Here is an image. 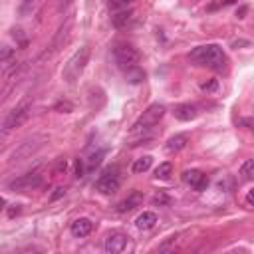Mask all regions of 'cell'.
Masks as SVG:
<instances>
[{
    "mask_svg": "<svg viewBox=\"0 0 254 254\" xmlns=\"http://www.w3.org/2000/svg\"><path fill=\"white\" fill-rule=\"evenodd\" d=\"M42 185H44V177L42 175H38V173H26V175H20L14 181H10L8 183V189L10 190H16V192H26V190L40 189Z\"/></svg>",
    "mask_w": 254,
    "mask_h": 254,
    "instance_id": "52a82bcc",
    "label": "cell"
},
{
    "mask_svg": "<svg viewBox=\"0 0 254 254\" xmlns=\"http://www.w3.org/2000/svg\"><path fill=\"white\" fill-rule=\"evenodd\" d=\"M40 4H42V0H22L20 6H18V14H20L22 18L32 16V14L40 8Z\"/></svg>",
    "mask_w": 254,
    "mask_h": 254,
    "instance_id": "ac0fdd59",
    "label": "cell"
},
{
    "mask_svg": "<svg viewBox=\"0 0 254 254\" xmlns=\"http://www.w3.org/2000/svg\"><path fill=\"white\" fill-rule=\"evenodd\" d=\"M30 113H32V101L30 99H26V101H22V103H18L8 115H6V119H4V123H2V127L8 131V129H14V127H20V125H24L26 121H28V117H30Z\"/></svg>",
    "mask_w": 254,
    "mask_h": 254,
    "instance_id": "8992f818",
    "label": "cell"
},
{
    "mask_svg": "<svg viewBox=\"0 0 254 254\" xmlns=\"http://www.w3.org/2000/svg\"><path fill=\"white\" fill-rule=\"evenodd\" d=\"M127 242H129V236L123 234V232H111L107 234L105 242H103V250L107 254H119L127 248Z\"/></svg>",
    "mask_w": 254,
    "mask_h": 254,
    "instance_id": "30bf717a",
    "label": "cell"
},
{
    "mask_svg": "<svg viewBox=\"0 0 254 254\" xmlns=\"http://www.w3.org/2000/svg\"><path fill=\"white\" fill-rule=\"evenodd\" d=\"M131 20H133V10H131V8L115 10V14H111V24H113L115 28H125Z\"/></svg>",
    "mask_w": 254,
    "mask_h": 254,
    "instance_id": "2e32d148",
    "label": "cell"
},
{
    "mask_svg": "<svg viewBox=\"0 0 254 254\" xmlns=\"http://www.w3.org/2000/svg\"><path fill=\"white\" fill-rule=\"evenodd\" d=\"M71 4V0H62L60 2V6H58V12H65V8Z\"/></svg>",
    "mask_w": 254,
    "mask_h": 254,
    "instance_id": "d6a6232c",
    "label": "cell"
},
{
    "mask_svg": "<svg viewBox=\"0 0 254 254\" xmlns=\"http://www.w3.org/2000/svg\"><path fill=\"white\" fill-rule=\"evenodd\" d=\"M125 77H127V81H129V83H133V85H137V83H141V81L145 79V71H143L141 67H137V65H133V67H129V69H125Z\"/></svg>",
    "mask_w": 254,
    "mask_h": 254,
    "instance_id": "d6986e66",
    "label": "cell"
},
{
    "mask_svg": "<svg viewBox=\"0 0 254 254\" xmlns=\"http://www.w3.org/2000/svg\"><path fill=\"white\" fill-rule=\"evenodd\" d=\"M171 173H173V165H171V163H161V165L155 169V179L165 181V179L171 177Z\"/></svg>",
    "mask_w": 254,
    "mask_h": 254,
    "instance_id": "44dd1931",
    "label": "cell"
},
{
    "mask_svg": "<svg viewBox=\"0 0 254 254\" xmlns=\"http://www.w3.org/2000/svg\"><path fill=\"white\" fill-rule=\"evenodd\" d=\"M143 202V194L139 192V190H133L131 194H127L119 204H117V212H129V210H133L135 206H139Z\"/></svg>",
    "mask_w": 254,
    "mask_h": 254,
    "instance_id": "5bb4252c",
    "label": "cell"
},
{
    "mask_svg": "<svg viewBox=\"0 0 254 254\" xmlns=\"http://www.w3.org/2000/svg\"><path fill=\"white\" fill-rule=\"evenodd\" d=\"M95 189L101 194H113L119 189V177H117V167L107 169L97 181H95Z\"/></svg>",
    "mask_w": 254,
    "mask_h": 254,
    "instance_id": "9c48e42d",
    "label": "cell"
},
{
    "mask_svg": "<svg viewBox=\"0 0 254 254\" xmlns=\"http://www.w3.org/2000/svg\"><path fill=\"white\" fill-rule=\"evenodd\" d=\"M151 163H153V157H149V155H145V157H141V159H135V163L131 165V171H133L135 175H141V173H145V171H149V167H151Z\"/></svg>",
    "mask_w": 254,
    "mask_h": 254,
    "instance_id": "ffe728a7",
    "label": "cell"
},
{
    "mask_svg": "<svg viewBox=\"0 0 254 254\" xmlns=\"http://www.w3.org/2000/svg\"><path fill=\"white\" fill-rule=\"evenodd\" d=\"M155 224H157V214L151 212V210L141 212V214L137 216V220H135V226H137L139 230H151Z\"/></svg>",
    "mask_w": 254,
    "mask_h": 254,
    "instance_id": "e0dca14e",
    "label": "cell"
},
{
    "mask_svg": "<svg viewBox=\"0 0 254 254\" xmlns=\"http://www.w3.org/2000/svg\"><path fill=\"white\" fill-rule=\"evenodd\" d=\"M252 198H254V190L250 189L248 190V194H246V198H244V202H246V208H252L254 204H252Z\"/></svg>",
    "mask_w": 254,
    "mask_h": 254,
    "instance_id": "f1b7e54d",
    "label": "cell"
},
{
    "mask_svg": "<svg viewBox=\"0 0 254 254\" xmlns=\"http://www.w3.org/2000/svg\"><path fill=\"white\" fill-rule=\"evenodd\" d=\"M240 175L244 177V179H252L254 177V161L252 159H246L244 163H242V167H240Z\"/></svg>",
    "mask_w": 254,
    "mask_h": 254,
    "instance_id": "7402d4cb",
    "label": "cell"
},
{
    "mask_svg": "<svg viewBox=\"0 0 254 254\" xmlns=\"http://www.w3.org/2000/svg\"><path fill=\"white\" fill-rule=\"evenodd\" d=\"M71 26H73V18H71V16H67V18H65V22L58 28V32H56V36H54V40H52V44H50V50H46V52L42 54V60H44V58L54 56V54L64 46V42H65V40H67V36H69Z\"/></svg>",
    "mask_w": 254,
    "mask_h": 254,
    "instance_id": "ba28073f",
    "label": "cell"
},
{
    "mask_svg": "<svg viewBox=\"0 0 254 254\" xmlns=\"http://www.w3.org/2000/svg\"><path fill=\"white\" fill-rule=\"evenodd\" d=\"M198 115V107L194 103H181L175 107V117L179 121H190Z\"/></svg>",
    "mask_w": 254,
    "mask_h": 254,
    "instance_id": "4fadbf2b",
    "label": "cell"
},
{
    "mask_svg": "<svg viewBox=\"0 0 254 254\" xmlns=\"http://www.w3.org/2000/svg\"><path fill=\"white\" fill-rule=\"evenodd\" d=\"M153 202H155V204H159V202H167V196H165V194H157V196L153 198Z\"/></svg>",
    "mask_w": 254,
    "mask_h": 254,
    "instance_id": "836d02e7",
    "label": "cell"
},
{
    "mask_svg": "<svg viewBox=\"0 0 254 254\" xmlns=\"http://www.w3.org/2000/svg\"><path fill=\"white\" fill-rule=\"evenodd\" d=\"M189 60L194 62L196 65H206L210 69H224V64H226V58H224V52L220 46L216 44H204V46H196L190 54H189Z\"/></svg>",
    "mask_w": 254,
    "mask_h": 254,
    "instance_id": "6da1fadb",
    "label": "cell"
},
{
    "mask_svg": "<svg viewBox=\"0 0 254 254\" xmlns=\"http://www.w3.org/2000/svg\"><path fill=\"white\" fill-rule=\"evenodd\" d=\"M4 204H6V200L0 196V210H4Z\"/></svg>",
    "mask_w": 254,
    "mask_h": 254,
    "instance_id": "e575fe53",
    "label": "cell"
},
{
    "mask_svg": "<svg viewBox=\"0 0 254 254\" xmlns=\"http://www.w3.org/2000/svg\"><path fill=\"white\" fill-rule=\"evenodd\" d=\"M56 109H58V111H62V113H69V111L73 109V105H71V103H67V101H60V103H56Z\"/></svg>",
    "mask_w": 254,
    "mask_h": 254,
    "instance_id": "484cf974",
    "label": "cell"
},
{
    "mask_svg": "<svg viewBox=\"0 0 254 254\" xmlns=\"http://www.w3.org/2000/svg\"><path fill=\"white\" fill-rule=\"evenodd\" d=\"M46 141H48V137H46V135H34V137H28L24 143H20V145H18V149H14V153H12L10 161H12V163H18V161H24V159L32 157L38 149H42V147H44V143H46Z\"/></svg>",
    "mask_w": 254,
    "mask_h": 254,
    "instance_id": "277c9868",
    "label": "cell"
},
{
    "mask_svg": "<svg viewBox=\"0 0 254 254\" xmlns=\"http://www.w3.org/2000/svg\"><path fill=\"white\" fill-rule=\"evenodd\" d=\"M64 194H65V189L60 187V189H56V192L52 194V200H56V198H60V196H64Z\"/></svg>",
    "mask_w": 254,
    "mask_h": 254,
    "instance_id": "1f68e13d",
    "label": "cell"
},
{
    "mask_svg": "<svg viewBox=\"0 0 254 254\" xmlns=\"http://www.w3.org/2000/svg\"><path fill=\"white\" fill-rule=\"evenodd\" d=\"M113 60H115V64H117L119 67L129 69V67L137 65V62H139V52H137V48H133L131 44H117V46L113 48Z\"/></svg>",
    "mask_w": 254,
    "mask_h": 254,
    "instance_id": "5b68a950",
    "label": "cell"
},
{
    "mask_svg": "<svg viewBox=\"0 0 254 254\" xmlns=\"http://www.w3.org/2000/svg\"><path fill=\"white\" fill-rule=\"evenodd\" d=\"M4 147H6V143H4V141H2V139H0V153H2V151H4Z\"/></svg>",
    "mask_w": 254,
    "mask_h": 254,
    "instance_id": "d590c367",
    "label": "cell"
},
{
    "mask_svg": "<svg viewBox=\"0 0 254 254\" xmlns=\"http://www.w3.org/2000/svg\"><path fill=\"white\" fill-rule=\"evenodd\" d=\"M12 56H14V48H8V46H2L0 48V64L2 62H8Z\"/></svg>",
    "mask_w": 254,
    "mask_h": 254,
    "instance_id": "d4e9b609",
    "label": "cell"
},
{
    "mask_svg": "<svg viewBox=\"0 0 254 254\" xmlns=\"http://www.w3.org/2000/svg\"><path fill=\"white\" fill-rule=\"evenodd\" d=\"M204 91H212V89H216V79H210V81H204L202 85H200Z\"/></svg>",
    "mask_w": 254,
    "mask_h": 254,
    "instance_id": "83f0119b",
    "label": "cell"
},
{
    "mask_svg": "<svg viewBox=\"0 0 254 254\" xmlns=\"http://www.w3.org/2000/svg\"><path fill=\"white\" fill-rule=\"evenodd\" d=\"M234 0H220V2H214V4H208V10H216V8H222V6H228L232 4Z\"/></svg>",
    "mask_w": 254,
    "mask_h": 254,
    "instance_id": "4316f807",
    "label": "cell"
},
{
    "mask_svg": "<svg viewBox=\"0 0 254 254\" xmlns=\"http://www.w3.org/2000/svg\"><path fill=\"white\" fill-rule=\"evenodd\" d=\"M101 157H103V151H97V153H93L91 157H89V161H87V171H93L99 163H101Z\"/></svg>",
    "mask_w": 254,
    "mask_h": 254,
    "instance_id": "603a6c76",
    "label": "cell"
},
{
    "mask_svg": "<svg viewBox=\"0 0 254 254\" xmlns=\"http://www.w3.org/2000/svg\"><path fill=\"white\" fill-rule=\"evenodd\" d=\"M187 143H189V135L187 133H177L167 141L165 149H167V153H179L187 147Z\"/></svg>",
    "mask_w": 254,
    "mask_h": 254,
    "instance_id": "9a60e30c",
    "label": "cell"
},
{
    "mask_svg": "<svg viewBox=\"0 0 254 254\" xmlns=\"http://www.w3.org/2000/svg\"><path fill=\"white\" fill-rule=\"evenodd\" d=\"M60 171H65V159H60L58 165H56V171L54 173H60Z\"/></svg>",
    "mask_w": 254,
    "mask_h": 254,
    "instance_id": "4dcf8cb0",
    "label": "cell"
},
{
    "mask_svg": "<svg viewBox=\"0 0 254 254\" xmlns=\"http://www.w3.org/2000/svg\"><path fill=\"white\" fill-rule=\"evenodd\" d=\"M75 177L79 179V177H83V167H81V161L77 159V163H75Z\"/></svg>",
    "mask_w": 254,
    "mask_h": 254,
    "instance_id": "f546056e",
    "label": "cell"
},
{
    "mask_svg": "<svg viewBox=\"0 0 254 254\" xmlns=\"http://www.w3.org/2000/svg\"><path fill=\"white\" fill-rule=\"evenodd\" d=\"M89 54H91V48L85 44V46H81V48L67 60V64L64 65V71H62V77H64L67 83H73V81L83 73V69H85L87 62H89Z\"/></svg>",
    "mask_w": 254,
    "mask_h": 254,
    "instance_id": "3957f363",
    "label": "cell"
},
{
    "mask_svg": "<svg viewBox=\"0 0 254 254\" xmlns=\"http://www.w3.org/2000/svg\"><path fill=\"white\" fill-rule=\"evenodd\" d=\"M163 115H165V107H163L161 103L149 105V107L143 111V115L133 123L131 135H143L141 141H143V139H151V137H145V133H147L149 129H153V127L163 119Z\"/></svg>",
    "mask_w": 254,
    "mask_h": 254,
    "instance_id": "7a4b0ae2",
    "label": "cell"
},
{
    "mask_svg": "<svg viewBox=\"0 0 254 254\" xmlns=\"http://www.w3.org/2000/svg\"><path fill=\"white\" fill-rule=\"evenodd\" d=\"M183 181H185L187 185H190L192 189H196V190H204L206 185H208L206 175L200 173V171H196V169H189V171H185V173H183Z\"/></svg>",
    "mask_w": 254,
    "mask_h": 254,
    "instance_id": "8fae6325",
    "label": "cell"
},
{
    "mask_svg": "<svg viewBox=\"0 0 254 254\" xmlns=\"http://www.w3.org/2000/svg\"><path fill=\"white\" fill-rule=\"evenodd\" d=\"M133 4V0H109V6L113 10H123V8H129Z\"/></svg>",
    "mask_w": 254,
    "mask_h": 254,
    "instance_id": "cb8c5ba5",
    "label": "cell"
},
{
    "mask_svg": "<svg viewBox=\"0 0 254 254\" xmlns=\"http://www.w3.org/2000/svg\"><path fill=\"white\" fill-rule=\"evenodd\" d=\"M91 230H93V222L89 218H85V216L75 218L71 222V226H69V232H71L73 238H85L87 234H91Z\"/></svg>",
    "mask_w": 254,
    "mask_h": 254,
    "instance_id": "7c38bea8",
    "label": "cell"
}]
</instances>
